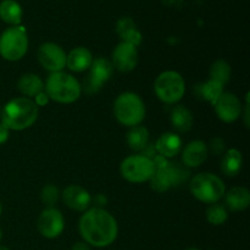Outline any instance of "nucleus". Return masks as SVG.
<instances>
[{
    "mask_svg": "<svg viewBox=\"0 0 250 250\" xmlns=\"http://www.w3.org/2000/svg\"><path fill=\"white\" fill-rule=\"evenodd\" d=\"M80 233L87 244L105 248L115 242L119 226L111 214L100 208L87 210L80 220Z\"/></svg>",
    "mask_w": 250,
    "mask_h": 250,
    "instance_id": "f257e3e1",
    "label": "nucleus"
},
{
    "mask_svg": "<svg viewBox=\"0 0 250 250\" xmlns=\"http://www.w3.org/2000/svg\"><path fill=\"white\" fill-rule=\"evenodd\" d=\"M0 116L1 124L9 131H22L31 127L37 121L38 106L29 98H15L5 105Z\"/></svg>",
    "mask_w": 250,
    "mask_h": 250,
    "instance_id": "f03ea898",
    "label": "nucleus"
},
{
    "mask_svg": "<svg viewBox=\"0 0 250 250\" xmlns=\"http://www.w3.org/2000/svg\"><path fill=\"white\" fill-rule=\"evenodd\" d=\"M49 99L60 104H71L81 97L82 88L80 82L68 73L53 72L46 80L44 85Z\"/></svg>",
    "mask_w": 250,
    "mask_h": 250,
    "instance_id": "7ed1b4c3",
    "label": "nucleus"
},
{
    "mask_svg": "<svg viewBox=\"0 0 250 250\" xmlns=\"http://www.w3.org/2000/svg\"><path fill=\"white\" fill-rule=\"evenodd\" d=\"M114 115L124 126H138L146 117V106L136 93H122L114 103Z\"/></svg>",
    "mask_w": 250,
    "mask_h": 250,
    "instance_id": "20e7f679",
    "label": "nucleus"
},
{
    "mask_svg": "<svg viewBox=\"0 0 250 250\" xmlns=\"http://www.w3.org/2000/svg\"><path fill=\"white\" fill-rule=\"evenodd\" d=\"M190 192L198 200L207 204L217 203L226 193L224 181L214 173L202 172L190 181Z\"/></svg>",
    "mask_w": 250,
    "mask_h": 250,
    "instance_id": "39448f33",
    "label": "nucleus"
},
{
    "mask_svg": "<svg viewBox=\"0 0 250 250\" xmlns=\"http://www.w3.org/2000/svg\"><path fill=\"white\" fill-rule=\"evenodd\" d=\"M28 50V37L24 27L11 26L0 36V55L7 61H19Z\"/></svg>",
    "mask_w": 250,
    "mask_h": 250,
    "instance_id": "423d86ee",
    "label": "nucleus"
},
{
    "mask_svg": "<svg viewBox=\"0 0 250 250\" xmlns=\"http://www.w3.org/2000/svg\"><path fill=\"white\" fill-rule=\"evenodd\" d=\"M155 94L161 102L173 104L180 102L186 92V83L182 76L176 71H165L156 77L154 83Z\"/></svg>",
    "mask_w": 250,
    "mask_h": 250,
    "instance_id": "0eeeda50",
    "label": "nucleus"
},
{
    "mask_svg": "<svg viewBox=\"0 0 250 250\" xmlns=\"http://www.w3.org/2000/svg\"><path fill=\"white\" fill-rule=\"evenodd\" d=\"M121 176L131 183H143L151 178L155 172L153 160L143 154L131 155L125 159L120 166Z\"/></svg>",
    "mask_w": 250,
    "mask_h": 250,
    "instance_id": "6e6552de",
    "label": "nucleus"
},
{
    "mask_svg": "<svg viewBox=\"0 0 250 250\" xmlns=\"http://www.w3.org/2000/svg\"><path fill=\"white\" fill-rule=\"evenodd\" d=\"M89 73L83 80V88L87 94H95L102 89L103 84L110 80L114 73V66L106 58H97L93 60L92 66L89 67Z\"/></svg>",
    "mask_w": 250,
    "mask_h": 250,
    "instance_id": "1a4fd4ad",
    "label": "nucleus"
},
{
    "mask_svg": "<svg viewBox=\"0 0 250 250\" xmlns=\"http://www.w3.org/2000/svg\"><path fill=\"white\" fill-rule=\"evenodd\" d=\"M39 233L48 239H54L60 236L65 229V220L62 214L56 208H46L41 212L37 221Z\"/></svg>",
    "mask_w": 250,
    "mask_h": 250,
    "instance_id": "9d476101",
    "label": "nucleus"
},
{
    "mask_svg": "<svg viewBox=\"0 0 250 250\" xmlns=\"http://www.w3.org/2000/svg\"><path fill=\"white\" fill-rule=\"evenodd\" d=\"M38 61L45 70L53 72H60L66 66V53L60 45L55 43H43L38 49Z\"/></svg>",
    "mask_w": 250,
    "mask_h": 250,
    "instance_id": "9b49d317",
    "label": "nucleus"
},
{
    "mask_svg": "<svg viewBox=\"0 0 250 250\" xmlns=\"http://www.w3.org/2000/svg\"><path fill=\"white\" fill-rule=\"evenodd\" d=\"M214 106L219 119L227 124H231V122L238 120L243 112V105H242L241 100L232 93H222Z\"/></svg>",
    "mask_w": 250,
    "mask_h": 250,
    "instance_id": "f8f14e48",
    "label": "nucleus"
},
{
    "mask_svg": "<svg viewBox=\"0 0 250 250\" xmlns=\"http://www.w3.org/2000/svg\"><path fill=\"white\" fill-rule=\"evenodd\" d=\"M111 62L114 68L121 72H129L134 70L138 63V50L133 44L121 42L112 51Z\"/></svg>",
    "mask_w": 250,
    "mask_h": 250,
    "instance_id": "ddd939ff",
    "label": "nucleus"
},
{
    "mask_svg": "<svg viewBox=\"0 0 250 250\" xmlns=\"http://www.w3.org/2000/svg\"><path fill=\"white\" fill-rule=\"evenodd\" d=\"M62 200L70 209L78 212H84L92 203V197L87 189L78 185H70L63 189Z\"/></svg>",
    "mask_w": 250,
    "mask_h": 250,
    "instance_id": "4468645a",
    "label": "nucleus"
},
{
    "mask_svg": "<svg viewBox=\"0 0 250 250\" xmlns=\"http://www.w3.org/2000/svg\"><path fill=\"white\" fill-rule=\"evenodd\" d=\"M209 148L203 141H193L182 151L183 165L187 167H199L208 158Z\"/></svg>",
    "mask_w": 250,
    "mask_h": 250,
    "instance_id": "2eb2a0df",
    "label": "nucleus"
},
{
    "mask_svg": "<svg viewBox=\"0 0 250 250\" xmlns=\"http://www.w3.org/2000/svg\"><path fill=\"white\" fill-rule=\"evenodd\" d=\"M182 149V139L178 134L172 132H166L161 134L155 143V150L159 155L164 158H173L177 155Z\"/></svg>",
    "mask_w": 250,
    "mask_h": 250,
    "instance_id": "dca6fc26",
    "label": "nucleus"
},
{
    "mask_svg": "<svg viewBox=\"0 0 250 250\" xmlns=\"http://www.w3.org/2000/svg\"><path fill=\"white\" fill-rule=\"evenodd\" d=\"M93 55L84 46L72 49L66 56V66L73 72H83L92 66Z\"/></svg>",
    "mask_w": 250,
    "mask_h": 250,
    "instance_id": "f3484780",
    "label": "nucleus"
},
{
    "mask_svg": "<svg viewBox=\"0 0 250 250\" xmlns=\"http://www.w3.org/2000/svg\"><path fill=\"white\" fill-rule=\"evenodd\" d=\"M116 33L119 34L122 42L133 44L138 46L142 42V34L137 28V24L131 17H121L116 23Z\"/></svg>",
    "mask_w": 250,
    "mask_h": 250,
    "instance_id": "a211bd4d",
    "label": "nucleus"
},
{
    "mask_svg": "<svg viewBox=\"0 0 250 250\" xmlns=\"http://www.w3.org/2000/svg\"><path fill=\"white\" fill-rule=\"evenodd\" d=\"M225 203L231 211H243L250 204V192L246 187H233L225 193Z\"/></svg>",
    "mask_w": 250,
    "mask_h": 250,
    "instance_id": "6ab92c4d",
    "label": "nucleus"
},
{
    "mask_svg": "<svg viewBox=\"0 0 250 250\" xmlns=\"http://www.w3.org/2000/svg\"><path fill=\"white\" fill-rule=\"evenodd\" d=\"M17 89L26 98H34L44 92V82L36 73H24L17 81Z\"/></svg>",
    "mask_w": 250,
    "mask_h": 250,
    "instance_id": "aec40b11",
    "label": "nucleus"
},
{
    "mask_svg": "<svg viewBox=\"0 0 250 250\" xmlns=\"http://www.w3.org/2000/svg\"><path fill=\"white\" fill-rule=\"evenodd\" d=\"M242 165H243V158H242L241 151H238L237 149H229L222 156L220 168L224 175L229 176V177H234L242 170Z\"/></svg>",
    "mask_w": 250,
    "mask_h": 250,
    "instance_id": "412c9836",
    "label": "nucleus"
},
{
    "mask_svg": "<svg viewBox=\"0 0 250 250\" xmlns=\"http://www.w3.org/2000/svg\"><path fill=\"white\" fill-rule=\"evenodd\" d=\"M171 124L173 128L181 133L190 131L193 126V115L189 110L183 105H177L171 111Z\"/></svg>",
    "mask_w": 250,
    "mask_h": 250,
    "instance_id": "4be33fe9",
    "label": "nucleus"
},
{
    "mask_svg": "<svg viewBox=\"0 0 250 250\" xmlns=\"http://www.w3.org/2000/svg\"><path fill=\"white\" fill-rule=\"evenodd\" d=\"M0 19L11 26H20L22 21V7L16 0H2L0 2Z\"/></svg>",
    "mask_w": 250,
    "mask_h": 250,
    "instance_id": "5701e85b",
    "label": "nucleus"
},
{
    "mask_svg": "<svg viewBox=\"0 0 250 250\" xmlns=\"http://www.w3.org/2000/svg\"><path fill=\"white\" fill-rule=\"evenodd\" d=\"M195 93H197L198 97L202 98L203 100H207V102L215 105L217 99H219V98L221 97L222 93H224V85L220 84L219 82L209 80L208 82L198 84L197 87H195Z\"/></svg>",
    "mask_w": 250,
    "mask_h": 250,
    "instance_id": "b1692460",
    "label": "nucleus"
},
{
    "mask_svg": "<svg viewBox=\"0 0 250 250\" xmlns=\"http://www.w3.org/2000/svg\"><path fill=\"white\" fill-rule=\"evenodd\" d=\"M149 143V131L143 126H134L127 133V144L136 151L144 150Z\"/></svg>",
    "mask_w": 250,
    "mask_h": 250,
    "instance_id": "393cba45",
    "label": "nucleus"
},
{
    "mask_svg": "<svg viewBox=\"0 0 250 250\" xmlns=\"http://www.w3.org/2000/svg\"><path fill=\"white\" fill-rule=\"evenodd\" d=\"M231 78V66L225 60L215 61L210 68V80L225 85Z\"/></svg>",
    "mask_w": 250,
    "mask_h": 250,
    "instance_id": "a878e982",
    "label": "nucleus"
},
{
    "mask_svg": "<svg viewBox=\"0 0 250 250\" xmlns=\"http://www.w3.org/2000/svg\"><path fill=\"white\" fill-rule=\"evenodd\" d=\"M166 171L170 176L172 187H177L181 183L186 182V180L189 176V170L187 168V166L182 165L180 163H168L167 166H166Z\"/></svg>",
    "mask_w": 250,
    "mask_h": 250,
    "instance_id": "bb28decb",
    "label": "nucleus"
},
{
    "mask_svg": "<svg viewBox=\"0 0 250 250\" xmlns=\"http://www.w3.org/2000/svg\"><path fill=\"white\" fill-rule=\"evenodd\" d=\"M149 182H150L151 189H154L158 193L166 192V190L172 187L171 186L170 176H168L167 171H166V167L160 168V170H155V172L151 176Z\"/></svg>",
    "mask_w": 250,
    "mask_h": 250,
    "instance_id": "cd10ccee",
    "label": "nucleus"
},
{
    "mask_svg": "<svg viewBox=\"0 0 250 250\" xmlns=\"http://www.w3.org/2000/svg\"><path fill=\"white\" fill-rule=\"evenodd\" d=\"M227 219H229V212L224 205L214 203L208 208L207 220L209 221V224L214 225V226H220V225H224Z\"/></svg>",
    "mask_w": 250,
    "mask_h": 250,
    "instance_id": "c85d7f7f",
    "label": "nucleus"
},
{
    "mask_svg": "<svg viewBox=\"0 0 250 250\" xmlns=\"http://www.w3.org/2000/svg\"><path fill=\"white\" fill-rule=\"evenodd\" d=\"M59 198H60V192L58 188L54 185L49 183L45 185L41 190V200L44 205L48 208H54V205L58 203Z\"/></svg>",
    "mask_w": 250,
    "mask_h": 250,
    "instance_id": "c756f323",
    "label": "nucleus"
},
{
    "mask_svg": "<svg viewBox=\"0 0 250 250\" xmlns=\"http://www.w3.org/2000/svg\"><path fill=\"white\" fill-rule=\"evenodd\" d=\"M225 148H226V146H225L224 139L216 137V138H212L211 141H210V150H211L215 155H221L225 151Z\"/></svg>",
    "mask_w": 250,
    "mask_h": 250,
    "instance_id": "7c9ffc66",
    "label": "nucleus"
},
{
    "mask_svg": "<svg viewBox=\"0 0 250 250\" xmlns=\"http://www.w3.org/2000/svg\"><path fill=\"white\" fill-rule=\"evenodd\" d=\"M49 97L48 95H46V93L45 92H42V93H39L38 95H36V97H34V103H36V105L37 106H44V105H46L49 103Z\"/></svg>",
    "mask_w": 250,
    "mask_h": 250,
    "instance_id": "2f4dec72",
    "label": "nucleus"
},
{
    "mask_svg": "<svg viewBox=\"0 0 250 250\" xmlns=\"http://www.w3.org/2000/svg\"><path fill=\"white\" fill-rule=\"evenodd\" d=\"M7 139H9V129L4 125L0 124V146H2Z\"/></svg>",
    "mask_w": 250,
    "mask_h": 250,
    "instance_id": "473e14b6",
    "label": "nucleus"
},
{
    "mask_svg": "<svg viewBox=\"0 0 250 250\" xmlns=\"http://www.w3.org/2000/svg\"><path fill=\"white\" fill-rule=\"evenodd\" d=\"M106 202H107V199H106V197H105V195L97 194L94 197V203L97 204V208H100V209H103L102 207H104V205L106 204Z\"/></svg>",
    "mask_w": 250,
    "mask_h": 250,
    "instance_id": "72a5a7b5",
    "label": "nucleus"
},
{
    "mask_svg": "<svg viewBox=\"0 0 250 250\" xmlns=\"http://www.w3.org/2000/svg\"><path fill=\"white\" fill-rule=\"evenodd\" d=\"M71 250H90V248L89 244H87L85 242H77V243L73 244Z\"/></svg>",
    "mask_w": 250,
    "mask_h": 250,
    "instance_id": "f704fd0d",
    "label": "nucleus"
},
{
    "mask_svg": "<svg viewBox=\"0 0 250 250\" xmlns=\"http://www.w3.org/2000/svg\"><path fill=\"white\" fill-rule=\"evenodd\" d=\"M0 250H10V249L6 248V247H0Z\"/></svg>",
    "mask_w": 250,
    "mask_h": 250,
    "instance_id": "c9c22d12",
    "label": "nucleus"
},
{
    "mask_svg": "<svg viewBox=\"0 0 250 250\" xmlns=\"http://www.w3.org/2000/svg\"><path fill=\"white\" fill-rule=\"evenodd\" d=\"M2 212V207H1V203H0V215H1Z\"/></svg>",
    "mask_w": 250,
    "mask_h": 250,
    "instance_id": "e433bc0d",
    "label": "nucleus"
},
{
    "mask_svg": "<svg viewBox=\"0 0 250 250\" xmlns=\"http://www.w3.org/2000/svg\"><path fill=\"white\" fill-rule=\"evenodd\" d=\"M1 237H2V232H1V229H0V241H1Z\"/></svg>",
    "mask_w": 250,
    "mask_h": 250,
    "instance_id": "4c0bfd02",
    "label": "nucleus"
},
{
    "mask_svg": "<svg viewBox=\"0 0 250 250\" xmlns=\"http://www.w3.org/2000/svg\"><path fill=\"white\" fill-rule=\"evenodd\" d=\"M186 250H199V249H197V248H188V249H186Z\"/></svg>",
    "mask_w": 250,
    "mask_h": 250,
    "instance_id": "58836bf2",
    "label": "nucleus"
},
{
    "mask_svg": "<svg viewBox=\"0 0 250 250\" xmlns=\"http://www.w3.org/2000/svg\"><path fill=\"white\" fill-rule=\"evenodd\" d=\"M0 114H1V110H0Z\"/></svg>",
    "mask_w": 250,
    "mask_h": 250,
    "instance_id": "ea45409f",
    "label": "nucleus"
}]
</instances>
